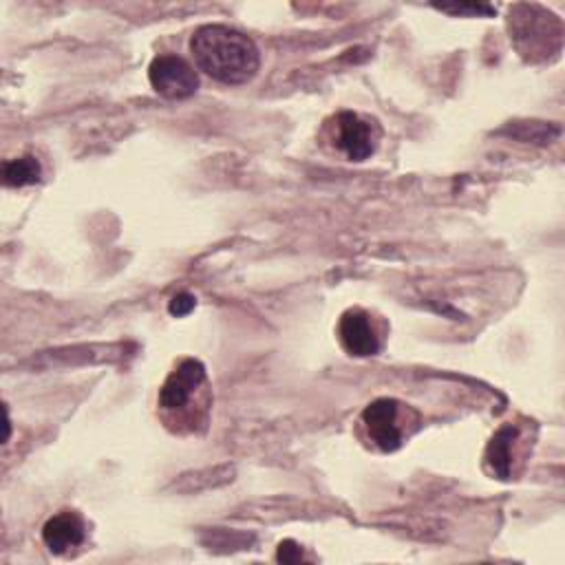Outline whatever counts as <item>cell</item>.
Wrapping results in <instances>:
<instances>
[{"label":"cell","instance_id":"cell-8","mask_svg":"<svg viewBox=\"0 0 565 565\" xmlns=\"http://www.w3.org/2000/svg\"><path fill=\"white\" fill-rule=\"evenodd\" d=\"M84 521L71 512L64 510L55 516H51L42 527V541L53 554H64L77 545L84 543Z\"/></svg>","mask_w":565,"mask_h":565},{"label":"cell","instance_id":"cell-5","mask_svg":"<svg viewBox=\"0 0 565 565\" xmlns=\"http://www.w3.org/2000/svg\"><path fill=\"white\" fill-rule=\"evenodd\" d=\"M207 384L205 366L188 358L177 364V369L166 377V382L159 388V406L163 413H185L188 404L203 393Z\"/></svg>","mask_w":565,"mask_h":565},{"label":"cell","instance_id":"cell-1","mask_svg":"<svg viewBox=\"0 0 565 565\" xmlns=\"http://www.w3.org/2000/svg\"><path fill=\"white\" fill-rule=\"evenodd\" d=\"M190 51L199 71L230 86L249 82L260 64L254 40L225 24L199 26L192 33Z\"/></svg>","mask_w":565,"mask_h":565},{"label":"cell","instance_id":"cell-4","mask_svg":"<svg viewBox=\"0 0 565 565\" xmlns=\"http://www.w3.org/2000/svg\"><path fill=\"white\" fill-rule=\"evenodd\" d=\"M406 406L391 397H380L371 402L362 411V426L366 428L369 439L384 452H393L404 444L408 435L406 426L402 424V411Z\"/></svg>","mask_w":565,"mask_h":565},{"label":"cell","instance_id":"cell-12","mask_svg":"<svg viewBox=\"0 0 565 565\" xmlns=\"http://www.w3.org/2000/svg\"><path fill=\"white\" fill-rule=\"evenodd\" d=\"M276 561H280V563H298V561H302V550H300V545L294 543L291 539L282 541V543L278 545Z\"/></svg>","mask_w":565,"mask_h":565},{"label":"cell","instance_id":"cell-2","mask_svg":"<svg viewBox=\"0 0 565 565\" xmlns=\"http://www.w3.org/2000/svg\"><path fill=\"white\" fill-rule=\"evenodd\" d=\"M510 26L512 38L516 46L523 51V55H545L558 51L561 24L550 11L536 4H516L514 9H510Z\"/></svg>","mask_w":565,"mask_h":565},{"label":"cell","instance_id":"cell-7","mask_svg":"<svg viewBox=\"0 0 565 565\" xmlns=\"http://www.w3.org/2000/svg\"><path fill=\"white\" fill-rule=\"evenodd\" d=\"M338 335L342 347L358 358L375 355L380 351V338L364 309H347L338 322Z\"/></svg>","mask_w":565,"mask_h":565},{"label":"cell","instance_id":"cell-9","mask_svg":"<svg viewBox=\"0 0 565 565\" xmlns=\"http://www.w3.org/2000/svg\"><path fill=\"white\" fill-rule=\"evenodd\" d=\"M519 430L512 424L501 426L486 448V461L499 479H510L512 472V448Z\"/></svg>","mask_w":565,"mask_h":565},{"label":"cell","instance_id":"cell-10","mask_svg":"<svg viewBox=\"0 0 565 565\" xmlns=\"http://www.w3.org/2000/svg\"><path fill=\"white\" fill-rule=\"evenodd\" d=\"M40 174H42V168H40V161L33 154L11 159L2 166V179L11 188H22V185L38 183Z\"/></svg>","mask_w":565,"mask_h":565},{"label":"cell","instance_id":"cell-3","mask_svg":"<svg viewBox=\"0 0 565 565\" xmlns=\"http://www.w3.org/2000/svg\"><path fill=\"white\" fill-rule=\"evenodd\" d=\"M331 139L333 146L351 161H364L369 159L375 148H377V139H380V128L375 121L351 113V110H342L333 117L331 124Z\"/></svg>","mask_w":565,"mask_h":565},{"label":"cell","instance_id":"cell-6","mask_svg":"<svg viewBox=\"0 0 565 565\" xmlns=\"http://www.w3.org/2000/svg\"><path fill=\"white\" fill-rule=\"evenodd\" d=\"M150 86L166 99H185L196 93L199 75L179 55H157L148 66Z\"/></svg>","mask_w":565,"mask_h":565},{"label":"cell","instance_id":"cell-11","mask_svg":"<svg viewBox=\"0 0 565 565\" xmlns=\"http://www.w3.org/2000/svg\"><path fill=\"white\" fill-rule=\"evenodd\" d=\"M194 305H196V298H194L192 294H188V291H181V294L172 296V300H170V305H168V311H170L172 316L181 318V316H188V313L194 309Z\"/></svg>","mask_w":565,"mask_h":565},{"label":"cell","instance_id":"cell-13","mask_svg":"<svg viewBox=\"0 0 565 565\" xmlns=\"http://www.w3.org/2000/svg\"><path fill=\"white\" fill-rule=\"evenodd\" d=\"M439 11H446V13H455V15H461V13H492V7L488 4H437Z\"/></svg>","mask_w":565,"mask_h":565}]
</instances>
